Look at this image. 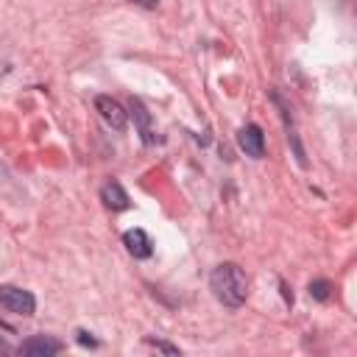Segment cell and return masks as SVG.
I'll list each match as a JSON object with an SVG mask.
<instances>
[{
    "mask_svg": "<svg viewBox=\"0 0 357 357\" xmlns=\"http://www.w3.org/2000/svg\"><path fill=\"white\" fill-rule=\"evenodd\" d=\"M100 201H103V206L112 209V212L128 209V204H131V198H128V192L123 190L120 181H109V184H103V190H100Z\"/></svg>",
    "mask_w": 357,
    "mask_h": 357,
    "instance_id": "ba28073f",
    "label": "cell"
},
{
    "mask_svg": "<svg viewBox=\"0 0 357 357\" xmlns=\"http://www.w3.org/2000/svg\"><path fill=\"white\" fill-rule=\"evenodd\" d=\"M78 343H81V346H92V349L98 346V340L89 337V332H84V329H78Z\"/></svg>",
    "mask_w": 357,
    "mask_h": 357,
    "instance_id": "8fae6325",
    "label": "cell"
},
{
    "mask_svg": "<svg viewBox=\"0 0 357 357\" xmlns=\"http://www.w3.org/2000/svg\"><path fill=\"white\" fill-rule=\"evenodd\" d=\"M237 145L245 156L251 159H262L265 156V134L257 123H245L240 131H237Z\"/></svg>",
    "mask_w": 357,
    "mask_h": 357,
    "instance_id": "277c9868",
    "label": "cell"
},
{
    "mask_svg": "<svg viewBox=\"0 0 357 357\" xmlns=\"http://www.w3.org/2000/svg\"><path fill=\"white\" fill-rule=\"evenodd\" d=\"M209 290L223 307H243L248 298V276L237 262H223L209 273Z\"/></svg>",
    "mask_w": 357,
    "mask_h": 357,
    "instance_id": "6da1fadb",
    "label": "cell"
},
{
    "mask_svg": "<svg viewBox=\"0 0 357 357\" xmlns=\"http://www.w3.org/2000/svg\"><path fill=\"white\" fill-rule=\"evenodd\" d=\"M123 245H126V251H128L134 259H148V257L153 254V243H151V237L145 234V229H128V231L123 234Z\"/></svg>",
    "mask_w": 357,
    "mask_h": 357,
    "instance_id": "52a82bcc",
    "label": "cell"
},
{
    "mask_svg": "<svg viewBox=\"0 0 357 357\" xmlns=\"http://www.w3.org/2000/svg\"><path fill=\"white\" fill-rule=\"evenodd\" d=\"M0 304L14 315H33V310H36L33 293L14 287V284H0Z\"/></svg>",
    "mask_w": 357,
    "mask_h": 357,
    "instance_id": "7a4b0ae2",
    "label": "cell"
},
{
    "mask_svg": "<svg viewBox=\"0 0 357 357\" xmlns=\"http://www.w3.org/2000/svg\"><path fill=\"white\" fill-rule=\"evenodd\" d=\"M61 349H64V343L59 337H53V335H33V337L22 340L17 351L25 354V357H53Z\"/></svg>",
    "mask_w": 357,
    "mask_h": 357,
    "instance_id": "5b68a950",
    "label": "cell"
},
{
    "mask_svg": "<svg viewBox=\"0 0 357 357\" xmlns=\"http://www.w3.org/2000/svg\"><path fill=\"white\" fill-rule=\"evenodd\" d=\"M128 3L142 6V8H156V6H159V0H128Z\"/></svg>",
    "mask_w": 357,
    "mask_h": 357,
    "instance_id": "7c38bea8",
    "label": "cell"
},
{
    "mask_svg": "<svg viewBox=\"0 0 357 357\" xmlns=\"http://www.w3.org/2000/svg\"><path fill=\"white\" fill-rule=\"evenodd\" d=\"M128 114L134 117V126H137V131H139V139L145 142V145H153L156 142V131H153V123H151V112L145 109V103L139 100V98H131V103H128Z\"/></svg>",
    "mask_w": 357,
    "mask_h": 357,
    "instance_id": "8992f818",
    "label": "cell"
},
{
    "mask_svg": "<svg viewBox=\"0 0 357 357\" xmlns=\"http://www.w3.org/2000/svg\"><path fill=\"white\" fill-rule=\"evenodd\" d=\"M8 351H11V349H8V346H6L3 340H0V354H8Z\"/></svg>",
    "mask_w": 357,
    "mask_h": 357,
    "instance_id": "4fadbf2b",
    "label": "cell"
},
{
    "mask_svg": "<svg viewBox=\"0 0 357 357\" xmlns=\"http://www.w3.org/2000/svg\"><path fill=\"white\" fill-rule=\"evenodd\" d=\"M329 290H332V282H326V279L310 282V296L318 298V301H326V298H329Z\"/></svg>",
    "mask_w": 357,
    "mask_h": 357,
    "instance_id": "9c48e42d",
    "label": "cell"
},
{
    "mask_svg": "<svg viewBox=\"0 0 357 357\" xmlns=\"http://www.w3.org/2000/svg\"><path fill=\"white\" fill-rule=\"evenodd\" d=\"M95 112L100 114V120H103L109 128L126 131V126H128V112H126L123 103L114 100L112 95H98V98H95Z\"/></svg>",
    "mask_w": 357,
    "mask_h": 357,
    "instance_id": "3957f363",
    "label": "cell"
},
{
    "mask_svg": "<svg viewBox=\"0 0 357 357\" xmlns=\"http://www.w3.org/2000/svg\"><path fill=\"white\" fill-rule=\"evenodd\" d=\"M148 343H151V346H156L159 351H167V354H178V346H170V343H165V340H153V337H148Z\"/></svg>",
    "mask_w": 357,
    "mask_h": 357,
    "instance_id": "30bf717a",
    "label": "cell"
}]
</instances>
